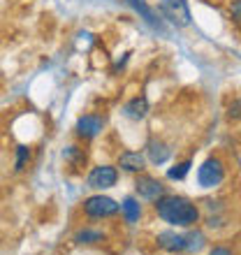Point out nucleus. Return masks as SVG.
I'll return each instance as SVG.
<instances>
[{"label":"nucleus","instance_id":"1","mask_svg":"<svg viewBox=\"0 0 241 255\" xmlns=\"http://www.w3.org/2000/svg\"><path fill=\"white\" fill-rule=\"evenodd\" d=\"M153 211L162 223L172 228H195L202 221L200 207L190 202L183 195H162L160 200L153 202Z\"/></svg>","mask_w":241,"mask_h":255},{"label":"nucleus","instance_id":"2","mask_svg":"<svg viewBox=\"0 0 241 255\" xmlns=\"http://www.w3.org/2000/svg\"><path fill=\"white\" fill-rule=\"evenodd\" d=\"M84 209V216L91 218V221H107V218H114L116 214H120V204L114 200V197H109V195H91L84 200L81 204Z\"/></svg>","mask_w":241,"mask_h":255},{"label":"nucleus","instance_id":"3","mask_svg":"<svg viewBox=\"0 0 241 255\" xmlns=\"http://www.w3.org/2000/svg\"><path fill=\"white\" fill-rule=\"evenodd\" d=\"M223 179H225V165H223L221 158H207L197 167V181H200L202 188H216L221 186Z\"/></svg>","mask_w":241,"mask_h":255},{"label":"nucleus","instance_id":"4","mask_svg":"<svg viewBox=\"0 0 241 255\" xmlns=\"http://www.w3.org/2000/svg\"><path fill=\"white\" fill-rule=\"evenodd\" d=\"M88 188L93 190H109L119 183V167L116 165H95L86 176Z\"/></svg>","mask_w":241,"mask_h":255},{"label":"nucleus","instance_id":"5","mask_svg":"<svg viewBox=\"0 0 241 255\" xmlns=\"http://www.w3.org/2000/svg\"><path fill=\"white\" fill-rule=\"evenodd\" d=\"M160 9L165 19H169L176 28L190 26V9L186 0H160Z\"/></svg>","mask_w":241,"mask_h":255},{"label":"nucleus","instance_id":"6","mask_svg":"<svg viewBox=\"0 0 241 255\" xmlns=\"http://www.w3.org/2000/svg\"><path fill=\"white\" fill-rule=\"evenodd\" d=\"M134 190H137V195H139L141 200H148V202H155L160 200L165 193V186H162V181H158L155 176H148V174H137V179H134Z\"/></svg>","mask_w":241,"mask_h":255},{"label":"nucleus","instance_id":"7","mask_svg":"<svg viewBox=\"0 0 241 255\" xmlns=\"http://www.w3.org/2000/svg\"><path fill=\"white\" fill-rule=\"evenodd\" d=\"M105 130V119H102L100 114H81L79 119H77V126H74V132H77V137L79 139H95L98 134Z\"/></svg>","mask_w":241,"mask_h":255},{"label":"nucleus","instance_id":"8","mask_svg":"<svg viewBox=\"0 0 241 255\" xmlns=\"http://www.w3.org/2000/svg\"><path fill=\"white\" fill-rule=\"evenodd\" d=\"M155 244H158V249L167 251V253H183L188 251V232L165 230V232H158Z\"/></svg>","mask_w":241,"mask_h":255},{"label":"nucleus","instance_id":"9","mask_svg":"<svg viewBox=\"0 0 241 255\" xmlns=\"http://www.w3.org/2000/svg\"><path fill=\"white\" fill-rule=\"evenodd\" d=\"M116 167H120L123 172H130V174H141L146 169V155L139 151H123L119 155Z\"/></svg>","mask_w":241,"mask_h":255},{"label":"nucleus","instance_id":"10","mask_svg":"<svg viewBox=\"0 0 241 255\" xmlns=\"http://www.w3.org/2000/svg\"><path fill=\"white\" fill-rule=\"evenodd\" d=\"M148 114V100L144 95H134L132 100L125 102V107H123V116L130 119V121H141V119H146Z\"/></svg>","mask_w":241,"mask_h":255},{"label":"nucleus","instance_id":"11","mask_svg":"<svg viewBox=\"0 0 241 255\" xmlns=\"http://www.w3.org/2000/svg\"><path fill=\"white\" fill-rule=\"evenodd\" d=\"M146 155L153 165H165V162L172 158V148H169V144H165L162 139H151L146 144Z\"/></svg>","mask_w":241,"mask_h":255},{"label":"nucleus","instance_id":"12","mask_svg":"<svg viewBox=\"0 0 241 255\" xmlns=\"http://www.w3.org/2000/svg\"><path fill=\"white\" fill-rule=\"evenodd\" d=\"M72 239H74V244H79V246H93V244L105 242V239H107V235H105L102 230L86 225V228H79V230H77Z\"/></svg>","mask_w":241,"mask_h":255},{"label":"nucleus","instance_id":"13","mask_svg":"<svg viewBox=\"0 0 241 255\" xmlns=\"http://www.w3.org/2000/svg\"><path fill=\"white\" fill-rule=\"evenodd\" d=\"M120 216H123V221L127 223V225H134V223H139L141 218V204L137 197H132V195H127L125 200L120 202Z\"/></svg>","mask_w":241,"mask_h":255},{"label":"nucleus","instance_id":"14","mask_svg":"<svg viewBox=\"0 0 241 255\" xmlns=\"http://www.w3.org/2000/svg\"><path fill=\"white\" fill-rule=\"evenodd\" d=\"M125 2H127V5H130V7H132L134 12L139 14L141 19L146 21L148 26H153V28H158V26H160V21L155 19V12H153V9H151V5H148L146 0H125Z\"/></svg>","mask_w":241,"mask_h":255},{"label":"nucleus","instance_id":"15","mask_svg":"<svg viewBox=\"0 0 241 255\" xmlns=\"http://www.w3.org/2000/svg\"><path fill=\"white\" fill-rule=\"evenodd\" d=\"M63 158H65L67 165H72V167H81L84 162H86V151L79 146H65V151H63Z\"/></svg>","mask_w":241,"mask_h":255},{"label":"nucleus","instance_id":"16","mask_svg":"<svg viewBox=\"0 0 241 255\" xmlns=\"http://www.w3.org/2000/svg\"><path fill=\"white\" fill-rule=\"evenodd\" d=\"M30 158H33V151H30V146H26V144L16 146V153H14V172H23V169L28 167Z\"/></svg>","mask_w":241,"mask_h":255},{"label":"nucleus","instance_id":"17","mask_svg":"<svg viewBox=\"0 0 241 255\" xmlns=\"http://www.w3.org/2000/svg\"><path fill=\"white\" fill-rule=\"evenodd\" d=\"M190 167H193V160L176 162L174 167L167 172V179H172V181H183V179L188 176V172H190Z\"/></svg>","mask_w":241,"mask_h":255},{"label":"nucleus","instance_id":"18","mask_svg":"<svg viewBox=\"0 0 241 255\" xmlns=\"http://www.w3.org/2000/svg\"><path fill=\"white\" fill-rule=\"evenodd\" d=\"M228 119H232V121H239V119H241V95L230 102V107H228Z\"/></svg>","mask_w":241,"mask_h":255},{"label":"nucleus","instance_id":"19","mask_svg":"<svg viewBox=\"0 0 241 255\" xmlns=\"http://www.w3.org/2000/svg\"><path fill=\"white\" fill-rule=\"evenodd\" d=\"M230 14L237 23H241V0H232V7H230Z\"/></svg>","mask_w":241,"mask_h":255},{"label":"nucleus","instance_id":"20","mask_svg":"<svg viewBox=\"0 0 241 255\" xmlns=\"http://www.w3.org/2000/svg\"><path fill=\"white\" fill-rule=\"evenodd\" d=\"M209 255H235L230 249H225V246H214V249L209 251Z\"/></svg>","mask_w":241,"mask_h":255},{"label":"nucleus","instance_id":"21","mask_svg":"<svg viewBox=\"0 0 241 255\" xmlns=\"http://www.w3.org/2000/svg\"><path fill=\"white\" fill-rule=\"evenodd\" d=\"M172 255H183V253H172Z\"/></svg>","mask_w":241,"mask_h":255}]
</instances>
